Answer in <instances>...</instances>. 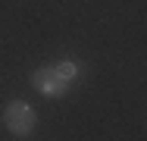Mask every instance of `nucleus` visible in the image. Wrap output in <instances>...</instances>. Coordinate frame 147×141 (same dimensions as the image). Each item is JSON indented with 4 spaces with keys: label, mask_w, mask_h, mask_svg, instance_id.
<instances>
[{
    "label": "nucleus",
    "mask_w": 147,
    "mask_h": 141,
    "mask_svg": "<svg viewBox=\"0 0 147 141\" xmlns=\"http://www.w3.org/2000/svg\"><path fill=\"white\" fill-rule=\"evenodd\" d=\"M0 119H3V129L16 138H28L38 125V113L28 100H9L0 113Z\"/></svg>",
    "instance_id": "nucleus-1"
},
{
    "label": "nucleus",
    "mask_w": 147,
    "mask_h": 141,
    "mask_svg": "<svg viewBox=\"0 0 147 141\" xmlns=\"http://www.w3.org/2000/svg\"><path fill=\"white\" fill-rule=\"evenodd\" d=\"M31 85L44 94V97H66L69 94V85L53 72V66H41L31 72Z\"/></svg>",
    "instance_id": "nucleus-2"
},
{
    "label": "nucleus",
    "mask_w": 147,
    "mask_h": 141,
    "mask_svg": "<svg viewBox=\"0 0 147 141\" xmlns=\"http://www.w3.org/2000/svg\"><path fill=\"white\" fill-rule=\"evenodd\" d=\"M53 72H57L66 85H72V82H78L82 66H78V63H72V60H59V63H53Z\"/></svg>",
    "instance_id": "nucleus-3"
}]
</instances>
